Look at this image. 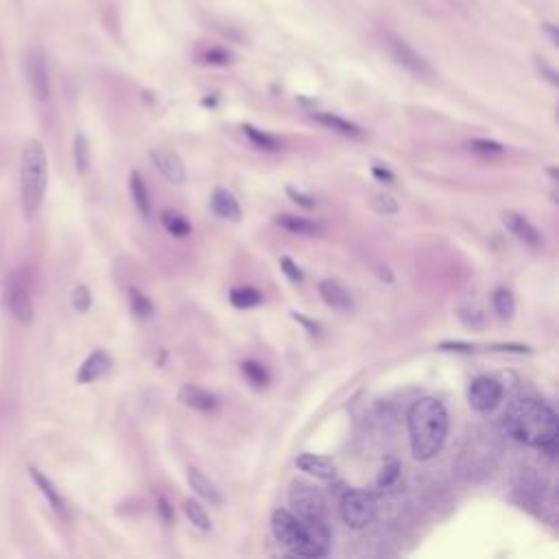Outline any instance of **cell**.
Returning <instances> with one entry per match:
<instances>
[{
  "label": "cell",
  "mask_w": 559,
  "mask_h": 559,
  "mask_svg": "<svg viewBox=\"0 0 559 559\" xmlns=\"http://www.w3.org/2000/svg\"><path fill=\"white\" fill-rule=\"evenodd\" d=\"M275 223L280 227H284L287 232L291 234H299V236H317L321 234V225L315 223V221H309V219H304V217H297V214H277L275 217Z\"/></svg>",
  "instance_id": "obj_21"
},
{
  "label": "cell",
  "mask_w": 559,
  "mask_h": 559,
  "mask_svg": "<svg viewBox=\"0 0 559 559\" xmlns=\"http://www.w3.org/2000/svg\"><path fill=\"white\" fill-rule=\"evenodd\" d=\"M29 472H31V478L35 480V485L40 488V492L46 496V500H48V505L53 507V509L59 514V516H68V509H66V500H64V496L59 494V490L53 485V480H50L44 472H40L38 468H29Z\"/></svg>",
  "instance_id": "obj_20"
},
{
  "label": "cell",
  "mask_w": 559,
  "mask_h": 559,
  "mask_svg": "<svg viewBox=\"0 0 559 559\" xmlns=\"http://www.w3.org/2000/svg\"><path fill=\"white\" fill-rule=\"evenodd\" d=\"M210 208L217 217L225 219V221H241L243 219V210L238 206L236 197L227 190V188H214L212 197H210Z\"/></svg>",
  "instance_id": "obj_16"
},
{
  "label": "cell",
  "mask_w": 559,
  "mask_h": 559,
  "mask_svg": "<svg viewBox=\"0 0 559 559\" xmlns=\"http://www.w3.org/2000/svg\"><path fill=\"white\" fill-rule=\"evenodd\" d=\"M295 466L301 470V472H306L315 478H321V480H330V478H335V463L325 459V456L321 454H313V452H304L299 454L297 459H295Z\"/></svg>",
  "instance_id": "obj_17"
},
{
  "label": "cell",
  "mask_w": 559,
  "mask_h": 559,
  "mask_svg": "<svg viewBox=\"0 0 559 559\" xmlns=\"http://www.w3.org/2000/svg\"><path fill=\"white\" fill-rule=\"evenodd\" d=\"M548 173H551L553 180H557V168H555V166H548Z\"/></svg>",
  "instance_id": "obj_45"
},
{
  "label": "cell",
  "mask_w": 559,
  "mask_h": 559,
  "mask_svg": "<svg viewBox=\"0 0 559 559\" xmlns=\"http://www.w3.org/2000/svg\"><path fill=\"white\" fill-rule=\"evenodd\" d=\"M203 62L214 64V66H225V64H230V53L223 48H210L208 53L203 55Z\"/></svg>",
  "instance_id": "obj_39"
},
{
  "label": "cell",
  "mask_w": 559,
  "mask_h": 559,
  "mask_svg": "<svg viewBox=\"0 0 559 559\" xmlns=\"http://www.w3.org/2000/svg\"><path fill=\"white\" fill-rule=\"evenodd\" d=\"M456 319H459L468 330H485V325H488V315L483 313L478 306H472V304L461 306L459 311H456Z\"/></svg>",
  "instance_id": "obj_29"
},
{
  "label": "cell",
  "mask_w": 559,
  "mask_h": 559,
  "mask_svg": "<svg viewBox=\"0 0 559 559\" xmlns=\"http://www.w3.org/2000/svg\"><path fill=\"white\" fill-rule=\"evenodd\" d=\"M243 132H245L247 140H249L253 146H258V149H263V151H269V154H275V151L282 149V142H280L277 138H273V136L267 134V132L256 129V127H253V125H245V127H243Z\"/></svg>",
  "instance_id": "obj_24"
},
{
  "label": "cell",
  "mask_w": 559,
  "mask_h": 559,
  "mask_svg": "<svg viewBox=\"0 0 559 559\" xmlns=\"http://www.w3.org/2000/svg\"><path fill=\"white\" fill-rule=\"evenodd\" d=\"M74 166H77L79 175L88 173L90 168V144L83 134H77V138H74Z\"/></svg>",
  "instance_id": "obj_32"
},
{
  "label": "cell",
  "mask_w": 559,
  "mask_h": 559,
  "mask_svg": "<svg viewBox=\"0 0 559 559\" xmlns=\"http://www.w3.org/2000/svg\"><path fill=\"white\" fill-rule=\"evenodd\" d=\"M158 512H160V516H162V520H164L166 524L173 522V509H171V505H168V500H166L164 496L158 498Z\"/></svg>",
  "instance_id": "obj_43"
},
{
  "label": "cell",
  "mask_w": 559,
  "mask_h": 559,
  "mask_svg": "<svg viewBox=\"0 0 559 559\" xmlns=\"http://www.w3.org/2000/svg\"><path fill=\"white\" fill-rule=\"evenodd\" d=\"M470 149L480 158H500L505 154V146L500 142L488 140V138H474L470 142Z\"/></svg>",
  "instance_id": "obj_31"
},
{
  "label": "cell",
  "mask_w": 559,
  "mask_h": 559,
  "mask_svg": "<svg viewBox=\"0 0 559 559\" xmlns=\"http://www.w3.org/2000/svg\"><path fill=\"white\" fill-rule=\"evenodd\" d=\"M180 400L184 406H188L192 411H199V413H217L221 406L219 398L212 391L203 389L199 385H184L180 389Z\"/></svg>",
  "instance_id": "obj_12"
},
{
  "label": "cell",
  "mask_w": 559,
  "mask_h": 559,
  "mask_svg": "<svg viewBox=\"0 0 559 559\" xmlns=\"http://www.w3.org/2000/svg\"><path fill=\"white\" fill-rule=\"evenodd\" d=\"M502 223H505L507 230H509V232H512L520 243H524V245L538 247V245H542V241H544L538 227L533 225L526 217H522V214H518V212H502Z\"/></svg>",
  "instance_id": "obj_13"
},
{
  "label": "cell",
  "mask_w": 559,
  "mask_h": 559,
  "mask_svg": "<svg viewBox=\"0 0 559 559\" xmlns=\"http://www.w3.org/2000/svg\"><path fill=\"white\" fill-rule=\"evenodd\" d=\"M505 433L520 444L533 446L555 459L557 454V415L542 400L524 398L514 402L502 420Z\"/></svg>",
  "instance_id": "obj_1"
},
{
  "label": "cell",
  "mask_w": 559,
  "mask_h": 559,
  "mask_svg": "<svg viewBox=\"0 0 559 559\" xmlns=\"http://www.w3.org/2000/svg\"><path fill=\"white\" fill-rule=\"evenodd\" d=\"M162 225L166 227V232L177 236V238H184L192 232V225L177 212H171V210H164L162 212Z\"/></svg>",
  "instance_id": "obj_30"
},
{
  "label": "cell",
  "mask_w": 559,
  "mask_h": 559,
  "mask_svg": "<svg viewBox=\"0 0 559 559\" xmlns=\"http://www.w3.org/2000/svg\"><path fill=\"white\" fill-rule=\"evenodd\" d=\"M151 160L158 166V171L164 175V180L175 184V186H182L186 182V166L182 162V158L173 154V151H166V149H154L151 151Z\"/></svg>",
  "instance_id": "obj_11"
},
{
  "label": "cell",
  "mask_w": 559,
  "mask_h": 559,
  "mask_svg": "<svg viewBox=\"0 0 559 559\" xmlns=\"http://www.w3.org/2000/svg\"><path fill=\"white\" fill-rule=\"evenodd\" d=\"M129 188H132V197H134V203L136 208L142 217H151V197H149V190H146V184L142 180V175L138 171L132 173L129 177Z\"/></svg>",
  "instance_id": "obj_23"
},
{
  "label": "cell",
  "mask_w": 559,
  "mask_h": 559,
  "mask_svg": "<svg viewBox=\"0 0 559 559\" xmlns=\"http://www.w3.org/2000/svg\"><path fill=\"white\" fill-rule=\"evenodd\" d=\"M291 315H293V319H295V321H299L304 328H306L311 335H319V330H321V328H319V323H317V321H313V319H309V317H304L301 313H291Z\"/></svg>",
  "instance_id": "obj_41"
},
{
  "label": "cell",
  "mask_w": 559,
  "mask_h": 559,
  "mask_svg": "<svg viewBox=\"0 0 559 559\" xmlns=\"http://www.w3.org/2000/svg\"><path fill=\"white\" fill-rule=\"evenodd\" d=\"M287 195H289V199H291L293 203H297V206L304 208V210H313V208L317 206V201H315L313 197H309L306 192H301V190L295 188L293 184L287 186Z\"/></svg>",
  "instance_id": "obj_36"
},
{
  "label": "cell",
  "mask_w": 559,
  "mask_h": 559,
  "mask_svg": "<svg viewBox=\"0 0 559 559\" xmlns=\"http://www.w3.org/2000/svg\"><path fill=\"white\" fill-rule=\"evenodd\" d=\"M387 46H389V53L396 59V64L402 70L409 72L411 77H415L420 81H435L437 79V72H435L433 64H430L422 53H417L413 46L406 44L404 40H400L396 35H389Z\"/></svg>",
  "instance_id": "obj_6"
},
{
  "label": "cell",
  "mask_w": 559,
  "mask_h": 559,
  "mask_svg": "<svg viewBox=\"0 0 559 559\" xmlns=\"http://www.w3.org/2000/svg\"><path fill=\"white\" fill-rule=\"evenodd\" d=\"M341 518L354 531L367 529L376 520L374 496L365 490H347L341 498Z\"/></svg>",
  "instance_id": "obj_5"
},
{
  "label": "cell",
  "mask_w": 559,
  "mask_h": 559,
  "mask_svg": "<svg viewBox=\"0 0 559 559\" xmlns=\"http://www.w3.org/2000/svg\"><path fill=\"white\" fill-rule=\"evenodd\" d=\"M411 452L417 461H428L444 448L448 435V411L437 398H420L406 415Z\"/></svg>",
  "instance_id": "obj_2"
},
{
  "label": "cell",
  "mask_w": 559,
  "mask_h": 559,
  "mask_svg": "<svg viewBox=\"0 0 559 559\" xmlns=\"http://www.w3.org/2000/svg\"><path fill=\"white\" fill-rule=\"evenodd\" d=\"M376 271H378L380 282H387V284H391V282H393V273H391V269H389L387 265H380Z\"/></svg>",
  "instance_id": "obj_44"
},
{
  "label": "cell",
  "mask_w": 559,
  "mask_h": 559,
  "mask_svg": "<svg viewBox=\"0 0 559 559\" xmlns=\"http://www.w3.org/2000/svg\"><path fill=\"white\" fill-rule=\"evenodd\" d=\"M280 269H282V273L291 280V282H304V271L297 267V263H293L289 256H282L280 258Z\"/></svg>",
  "instance_id": "obj_37"
},
{
  "label": "cell",
  "mask_w": 559,
  "mask_h": 559,
  "mask_svg": "<svg viewBox=\"0 0 559 559\" xmlns=\"http://www.w3.org/2000/svg\"><path fill=\"white\" fill-rule=\"evenodd\" d=\"M439 350H444V352H463V354H470V352H474V345L468 343V341H442L439 343Z\"/></svg>",
  "instance_id": "obj_40"
},
{
  "label": "cell",
  "mask_w": 559,
  "mask_h": 559,
  "mask_svg": "<svg viewBox=\"0 0 559 559\" xmlns=\"http://www.w3.org/2000/svg\"><path fill=\"white\" fill-rule=\"evenodd\" d=\"M112 367V359L110 354L103 350H94L90 357L81 363L79 371H77V383L79 385H90L94 380L103 378Z\"/></svg>",
  "instance_id": "obj_15"
},
{
  "label": "cell",
  "mask_w": 559,
  "mask_h": 559,
  "mask_svg": "<svg viewBox=\"0 0 559 559\" xmlns=\"http://www.w3.org/2000/svg\"><path fill=\"white\" fill-rule=\"evenodd\" d=\"M5 311L9 313L11 319H16L20 325H31L35 319V306L31 299V291L29 287L22 282V280L11 277L7 287H5Z\"/></svg>",
  "instance_id": "obj_8"
},
{
  "label": "cell",
  "mask_w": 559,
  "mask_h": 559,
  "mask_svg": "<svg viewBox=\"0 0 559 559\" xmlns=\"http://www.w3.org/2000/svg\"><path fill=\"white\" fill-rule=\"evenodd\" d=\"M492 306L496 311V315L500 319H512L516 313V301H514V293L509 289H496L492 293Z\"/></svg>",
  "instance_id": "obj_28"
},
{
  "label": "cell",
  "mask_w": 559,
  "mask_h": 559,
  "mask_svg": "<svg viewBox=\"0 0 559 559\" xmlns=\"http://www.w3.org/2000/svg\"><path fill=\"white\" fill-rule=\"evenodd\" d=\"M398 478H400V463L389 461V463H385L383 470H380V476L376 483H378V488H391Z\"/></svg>",
  "instance_id": "obj_35"
},
{
  "label": "cell",
  "mask_w": 559,
  "mask_h": 559,
  "mask_svg": "<svg viewBox=\"0 0 559 559\" xmlns=\"http://www.w3.org/2000/svg\"><path fill=\"white\" fill-rule=\"evenodd\" d=\"M313 118H315L319 125L328 127V129H333V132H337V134H341V136H345V138H350V140H361V138L365 136V132L361 129V127H359L357 122L345 120V118H341V116H337V114H330V112H313Z\"/></svg>",
  "instance_id": "obj_18"
},
{
  "label": "cell",
  "mask_w": 559,
  "mask_h": 559,
  "mask_svg": "<svg viewBox=\"0 0 559 559\" xmlns=\"http://www.w3.org/2000/svg\"><path fill=\"white\" fill-rule=\"evenodd\" d=\"M371 175L376 177L378 182H383V184H391L393 182V173L389 171V168H385V166H371Z\"/></svg>",
  "instance_id": "obj_42"
},
{
  "label": "cell",
  "mask_w": 559,
  "mask_h": 559,
  "mask_svg": "<svg viewBox=\"0 0 559 559\" xmlns=\"http://www.w3.org/2000/svg\"><path fill=\"white\" fill-rule=\"evenodd\" d=\"M488 350L492 352H505V354H531L533 350L522 343H490Z\"/></svg>",
  "instance_id": "obj_38"
},
{
  "label": "cell",
  "mask_w": 559,
  "mask_h": 559,
  "mask_svg": "<svg viewBox=\"0 0 559 559\" xmlns=\"http://www.w3.org/2000/svg\"><path fill=\"white\" fill-rule=\"evenodd\" d=\"M184 514L186 518L201 531H210L212 529V520L206 512V507H203L199 500H192V498H186L184 500Z\"/></svg>",
  "instance_id": "obj_27"
},
{
  "label": "cell",
  "mask_w": 559,
  "mask_h": 559,
  "mask_svg": "<svg viewBox=\"0 0 559 559\" xmlns=\"http://www.w3.org/2000/svg\"><path fill=\"white\" fill-rule=\"evenodd\" d=\"M72 306L77 313H88L92 309V293L86 284H79L72 291Z\"/></svg>",
  "instance_id": "obj_34"
},
{
  "label": "cell",
  "mask_w": 559,
  "mask_h": 559,
  "mask_svg": "<svg viewBox=\"0 0 559 559\" xmlns=\"http://www.w3.org/2000/svg\"><path fill=\"white\" fill-rule=\"evenodd\" d=\"M27 77L31 86V94L40 103H46L50 98V77H48V64L40 48H31L27 53Z\"/></svg>",
  "instance_id": "obj_10"
},
{
  "label": "cell",
  "mask_w": 559,
  "mask_h": 559,
  "mask_svg": "<svg viewBox=\"0 0 559 559\" xmlns=\"http://www.w3.org/2000/svg\"><path fill=\"white\" fill-rule=\"evenodd\" d=\"M127 295H129V306H132V313L138 317V319H151L156 315V306H154V301H151L140 289L136 287H129V291H127Z\"/></svg>",
  "instance_id": "obj_25"
},
{
  "label": "cell",
  "mask_w": 559,
  "mask_h": 559,
  "mask_svg": "<svg viewBox=\"0 0 559 559\" xmlns=\"http://www.w3.org/2000/svg\"><path fill=\"white\" fill-rule=\"evenodd\" d=\"M241 371H243V376H245L247 383H249L251 387H256V389L267 387V385H269V380H271L269 369H267L263 363H258V361H245V363L241 365Z\"/></svg>",
  "instance_id": "obj_26"
},
{
  "label": "cell",
  "mask_w": 559,
  "mask_h": 559,
  "mask_svg": "<svg viewBox=\"0 0 559 559\" xmlns=\"http://www.w3.org/2000/svg\"><path fill=\"white\" fill-rule=\"evenodd\" d=\"M188 483H190V488H192V492L199 496V498H203L206 502H210V505H214V507H221L223 505V494H221V490L214 485V483L203 474L201 470H197V468H190L188 470Z\"/></svg>",
  "instance_id": "obj_19"
},
{
  "label": "cell",
  "mask_w": 559,
  "mask_h": 559,
  "mask_svg": "<svg viewBox=\"0 0 559 559\" xmlns=\"http://www.w3.org/2000/svg\"><path fill=\"white\" fill-rule=\"evenodd\" d=\"M289 500H291V507L297 512L299 518H304V520H325V514H328L325 498L315 485H311V483L293 480L291 490H289Z\"/></svg>",
  "instance_id": "obj_7"
},
{
  "label": "cell",
  "mask_w": 559,
  "mask_h": 559,
  "mask_svg": "<svg viewBox=\"0 0 559 559\" xmlns=\"http://www.w3.org/2000/svg\"><path fill=\"white\" fill-rule=\"evenodd\" d=\"M48 186V160L40 140H29L22 149L20 162V199L24 219L33 221L42 208V201Z\"/></svg>",
  "instance_id": "obj_4"
},
{
  "label": "cell",
  "mask_w": 559,
  "mask_h": 559,
  "mask_svg": "<svg viewBox=\"0 0 559 559\" xmlns=\"http://www.w3.org/2000/svg\"><path fill=\"white\" fill-rule=\"evenodd\" d=\"M502 385L492 376H478L474 383L470 385L468 391V402L476 413H488L496 409V404L502 400Z\"/></svg>",
  "instance_id": "obj_9"
},
{
  "label": "cell",
  "mask_w": 559,
  "mask_h": 559,
  "mask_svg": "<svg viewBox=\"0 0 559 559\" xmlns=\"http://www.w3.org/2000/svg\"><path fill=\"white\" fill-rule=\"evenodd\" d=\"M371 208L380 214H396L400 210L398 201L389 195V192H378L374 199H371Z\"/></svg>",
  "instance_id": "obj_33"
},
{
  "label": "cell",
  "mask_w": 559,
  "mask_h": 559,
  "mask_svg": "<svg viewBox=\"0 0 559 559\" xmlns=\"http://www.w3.org/2000/svg\"><path fill=\"white\" fill-rule=\"evenodd\" d=\"M271 531L275 540L299 557H325L330 551V531L325 520H304L287 509L271 516Z\"/></svg>",
  "instance_id": "obj_3"
},
{
  "label": "cell",
  "mask_w": 559,
  "mask_h": 559,
  "mask_svg": "<svg viewBox=\"0 0 559 559\" xmlns=\"http://www.w3.org/2000/svg\"><path fill=\"white\" fill-rule=\"evenodd\" d=\"M263 293L253 287H234L230 291V301L232 306L241 309V311H247V309H256L263 304Z\"/></svg>",
  "instance_id": "obj_22"
},
{
  "label": "cell",
  "mask_w": 559,
  "mask_h": 559,
  "mask_svg": "<svg viewBox=\"0 0 559 559\" xmlns=\"http://www.w3.org/2000/svg\"><path fill=\"white\" fill-rule=\"evenodd\" d=\"M319 295L325 301V306H330L337 313H350L354 309L352 293L343 284H339L337 280H321V282H319Z\"/></svg>",
  "instance_id": "obj_14"
}]
</instances>
